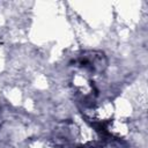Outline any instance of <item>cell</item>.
<instances>
[{
  "mask_svg": "<svg viewBox=\"0 0 148 148\" xmlns=\"http://www.w3.org/2000/svg\"><path fill=\"white\" fill-rule=\"evenodd\" d=\"M74 64H77L80 67L88 69L89 72L97 73L105 68L106 60L102 52H87L75 60Z\"/></svg>",
  "mask_w": 148,
  "mask_h": 148,
  "instance_id": "cell-1",
  "label": "cell"
}]
</instances>
